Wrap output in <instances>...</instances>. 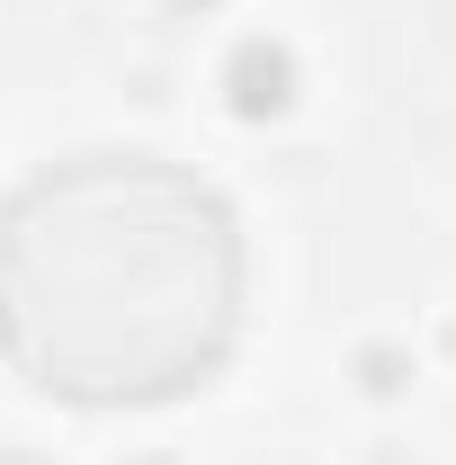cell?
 Segmentation results:
<instances>
[{"mask_svg":"<svg viewBox=\"0 0 456 465\" xmlns=\"http://www.w3.org/2000/svg\"><path fill=\"white\" fill-rule=\"evenodd\" d=\"M242 331V224L162 153H72L0 206V358L63 403H171Z\"/></svg>","mask_w":456,"mask_h":465,"instance_id":"cell-1","label":"cell"},{"mask_svg":"<svg viewBox=\"0 0 456 465\" xmlns=\"http://www.w3.org/2000/svg\"><path fill=\"white\" fill-rule=\"evenodd\" d=\"M224 99H233V116H278L295 99V54L278 36H242L224 63Z\"/></svg>","mask_w":456,"mask_h":465,"instance_id":"cell-2","label":"cell"},{"mask_svg":"<svg viewBox=\"0 0 456 465\" xmlns=\"http://www.w3.org/2000/svg\"><path fill=\"white\" fill-rule=\"evenodd\" d=\"M0 465H45V457H18V448H9V457H0Z\"/></svg>","mask_w":456,"mask_h":465,"instance_id":"cell-3","label":"cell"}]
</instances>
